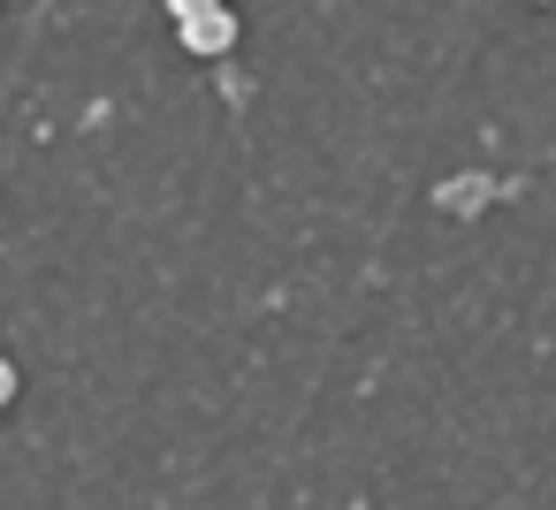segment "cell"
<instances>
[{
	"instance_id": "obj_1",
	"label": "cell",
	"mask_w": 556,
	"mask_h": 510,
	"mask_svg": "<svg viewBox=\"0 0 556 510\" xmlns=\"http://www.w3.org/2000/svg\"><path fill=\"white\" fill-rule=\"evenodd\" d=\"M184 47H191V54H206V62H214V54H229V47H237L229 9H199V16H184Z\"/></svg>"
},
{
	"instance_id": "obj_2",
	"label": "cell",
	"mask_w": 556,
	"mask_h": 510,
	"mask_svg": "<svg viewBox=\"0 0 556 510\" xmlns=\"http://www.w3.org/2000/svg\"><path fill=\"white\" fill-rule=\"evenodd\" d=\"M176 16H199V9H222V0H168Z\"/></svg>"
},
{
	"instance_id": "obj_3",
	"label": "cell",
	"mask_w": 556,
	"mask_h": 510,
	"mask_svg": "<svg viewBox=\"0 0 556 510\" xmlns=\"http://www.w3.org/2000/svg\"><path fill=\"white\" fill-rule=\"evenodd\" d=\"M9 396H16V373H9V366H0V404H9Z\"/></svg>"
}]
</instances>
